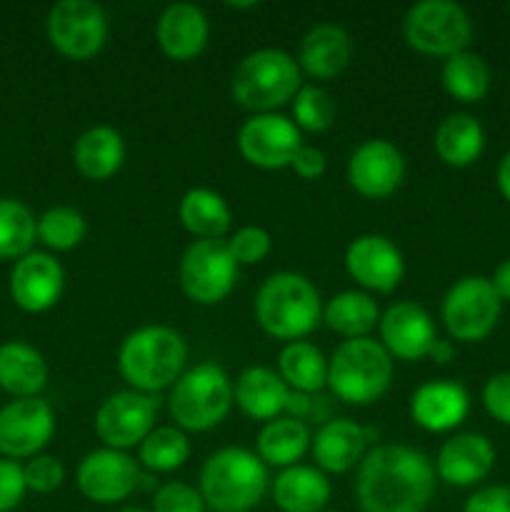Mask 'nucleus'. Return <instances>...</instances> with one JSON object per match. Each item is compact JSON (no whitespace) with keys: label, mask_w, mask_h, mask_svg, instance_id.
<instances>
[{"label":"nucleus","mask_w":510,"mask_h":512,"mask_svg":"<svg viewBox=\"0 0 510 512\" xmlns=\"http://www.w3.org/2000/svg\"><path fill=\"white\" fill-rule=\"evenodd\" d=\"M435 493L430 458L408 445H378L358 468L355 495L363 512H425Z\"/></svg>","instance_id":"1"},{"label":"nucleus","mask_w":510,"mask_h":512,"mask_svg":"<svg viewBox=\"0 0 510 512\" xmlns=\"http://www.w3.org/2000/svg\"><path fill=\"white\" fill-rule=\"evenodd\" d=\"M188 345L183 335L165 325H143L123 340L118 370L138 393H158L183 375Z\"/></svg>","instance_id":"2"},{"label":"nucleus","mask_w":510,"mask_h":512,"mask_svg":"<svg viewBox=\"0 0 510 512\" xmlns=\"http://www.w3.org/2000/svg\"><path fill=\"white\" fill-rule=\"evenodd\" d=\"M268 490V470L245 448H223L200 470V495L213 512H250Z\"/></svg>","instance_id":"3"},{"label":"nucleus","mask_w":510,"mask_h":512,"mask_svg":"<svg viewBox=\"0 0 510 512\" xmlns=\"http://www.w3.org/2000/svg\"><path fill=\"white\" fill-rule=\"evenodd\" d=\"M255 318L270 338L295 343L320 323V295L303 275L275 273L258 288Z\"/></svg>","instance_id":"4"},{"label":"nucleus","mask_w":510,"mask_h":512,"mask_svg":"<svg viewBox=\"0 0 510 512\" xmlns=\"http://www.w3.org/2000/svg\"><path fill=\"white\" fill-rule=\"evenodd\" d=\"M235 103L258 113H273L300 90V68L285 50L263 48L245 55L230 80Z\"/></svg>","instance_id":"5"},{"label":"nucleus","mask_w":510,"mask_h":512,"mask_svg":"<svg viewBox=\"0 0 510 512\" xmlns=\"http://www.w3.org/2000/svg\"><path fill=\"white\" fill-rule=\"evenodd\" d=\"M235 390L228 373L215 363H200L185 370L170 390L168 408L183 430L205 433L228 418Z\"/></svg>","instance_id":"6"},{"label":"nucleus","mask_w":510,"mask_h":512,"mask_svg":"<svg viewBox=\"0 0 510 512\" xmlns=\"http://www.w3.org/2000/svg\"><path fill=\"white\" fill-rule=\"evenodd\" d=\"M393 360L370 338L345 340L328 360V385L340 400L350 405H370L390 388Z\"/></svg>","instance_id":"7"},{"label":"nucleus","mask_w":510,"mask_h":512,"mask_svg":"<svg viewBox=\"0 0 510 512\" xmlns=\"http://www.w3.org/2000/svg\"><path fill=\"white\" fill-rule=\"evenodd\" d=\"M403 33L413 50L448 60L450 55L468 50L473 23L463 5L453 0H423L408 10Z\"/></svg>","instance_id":"8"},{"label":"nucleus","mask_w":510,"mask_h":512,"mask_svg":"<svg viewBox=\"0 0 510 512\" xmlns=\"http://www.w3.org/2000/svg\"><path fill=\"white\" fill-rule=\"evenodd\" d=\"M503 300L493 283L480 275L458 280L443 298V323L450 338L463 343H478L495 330Z\"/></svg>","instance_id":"9"},{"label":"nucleus","mask_w":510,"mask_h":512,"mask_svg":"<svg viewBox=\"0 0 510 512\" xmlns=\"http://www.w3.org/2000/svg\"><path fill=\"white\" fill-rule=\"evenodd\" d=\"M180 288L193 303L218 305L235 288L238 263L223 240H198L180 260Z\"/></svg>","instance_id":"10"},{"label":"nucleus","mask_w":510,"mask_h":512,"mask_svg":"<svg viewBox=\"0 0 510 512\" xmlns=\"http://www.w3.org/2000/svg\"><path fill=\"white\" fill-rule=\"evenodd\" d=\"M48 40L60 55L73 60H88L103 48L108 38V18L103 8L90 0H60L50 8Z\"/></svg>","instance_id":"11"},{"label":"nucleus","mask_w":510,"mask_h":512,"mask_svg":"<svg viewBox=\"0 0 510 512\" xmlns=\"http://www.w3.org/2000/svg\"><path fill=\"white\" fill-rule=\"evenodd\" d=\"M158 398L123 390L105 400L95 413V433L110 450H128L143 443L155 425Z\"/></svg>","instance_id":"12"},{"label":"nucleus","mask_w":510,"mask_h":512,"mask_svg":"<svg viewBox=\"0 0 510 512\" xmlns=\"http://www.w3.org/2000/svg\"><path fill=\"white\" fill-rule=\"evenodd\" d=\"M300 130L293 120L278 113H258L238 130V150L250 165L278 170L293 163L300 150Z\"/></svg>","instance_id":"13"},{"label":"nucleus","mask_w":510,"mask_h":512,"mask_svg":"<svg viewBox=\"0 0 510 512\" xmlns=\"http://www.w3.org/2000/svg\"><path fill=\"white\" fill-rule=\"evenodd\" d=\"M55 433V415L45 400L18 398L0 408V455L35 458Z\"/></svg>","instance_id":"14"},{"label":"nucleus","mask_w":510,"mask_h":512,"mask_svg":"<svg viewBox=\"0 0 510 512\" xmlns=\"http://www.w3.org/2000/svg\"><path fill=\"white\" fill-rule=\"evenodd\" d=\"M140 485V470L123 450L100 448L85 455L78 465V488L98 505H115Z\"/></svg>","instance_id":"15"},{"label":"nucleus","mask_w":510,"mask_h":512,"mask_svg":"<svg viewBox=\"0 0 510 512\" xmlns=\"http://www.w3.org/2000/svg\"><path fill=\"white\" fill-rule=\"evenodd\" d=\"M405 178L403 153L383 138L365 140L348 160V180L363 198H388Z\"/></svg>","instance_id":"16"},{"label":"nucleus","mask_w":510,"mask_h":512,"mask_svg":"<svg viewBox=\"0 0 510 512\" xmlns=\"http://www.w3.org/2000/svg\"><path fill=\"white\" fill-rule=\"evenodd\" d=\"M348 275L363 288L375 293H390L405 275V260L400 250L383 235H358L345 250Z\"/></svg>","instance_id":"17"},{"label":"nucleus","mask_w":510,"mask_h":512,"mask_svg":"<svg viewBox=\"0 0 510 512\" xmlns=\"http://www.w3.org/2000/svg\"><path fill=\"white\" fill-rule=\"evenodd\" d=\"M65 273L48 253H28L10 273V295L25 313H45L63 293Z\"/></svg>","instance_id":"18"},{"label":"nucleus","mask_w":510,"mask_h":512,"mask_svg":"<svg viewBox=\"0 0 510 512\" xmlns=\"http://www.w3.org/2000/svg\"><path fill=\"white\" fill-rule=\"evenodd\" d=\"M495 465V448L485 435L460 433L445 440L435 460V475L453 488H470L490 475Z\"/></svg>","instance_id":"19"},{"label":"nucleus","mask_w":510,"mask_h":512,"mask_svg":"<svg viewBox=\"0 0 510 512\" xmlns=\"http://www.w3.org/2000/svg\"><path fill=\"white\" fill-rule=\"evenodd\" d=\"M383 348L400 360L428 358L438 340L433 318L415 303H395L380 318Z\"/></svg>","instance_id":"20"},{"label":"nucleus","mask_w":510,"mask_h":512,"mask_svg":"<svg viewBox=\"0 0 510 512\" xmlns=\"http://www.w3.org/2000/svg\"><path fill=\"white\" fill-rule=\"evenodd\" d=\"M470 398L453 380H430L410 395V418L428 433H448L465 420Z\"/></svg>","instance_id":"21"},{"label":"nucleus","mask_w":510,"mask_h":512,"mask_svg":"<svg viewBox=\"0 0 510 512\" xmlns=\"http://www.w3.org/2000/svg\"><path fill=\"white\" fill-rule=\"evenodd\" d=\"M155 35L168 58L190 60L203 53V48L208 45L210 25L198 5L173 3L160 15Z\"/></svg>","instance_id":"22"},{"label":"nucleus","mask_w":510,"mask_h":512,"mask_svg":"<svg viewBox=\"0 0 510 512\" xmlns=\"http://www.w3.org/2000/svg\"><path fill=\"white\" fill-rule=\"evenodd\" d=\"M233 390L238 408L248 418L265 420V423L280 418V413L288 410L290 400H293L283 378L270 368H263V365H253V368L243 370L240 378L235 380Z\"/></svg>","instance_id":"23"},{"label":"nucleus","mask_w":510,"mask_h":512,"mask_svg":"<svg viewBox=\"0 0 510 512\" xmlns=\"http://www.w3.org/2000/svg\"><path fill=\"white\" fill-rule=\"evenodd\" d=\"M365 428L348 418L328 420L323 428L315 433L313 458L318 470L323 473H348L350 468L360 465L365 453Z\"/></svg>","instance_id":"24"},{"label":"nucleus","mask_w":510,"mask_h":512,"mask_svg":"<svg viewBox=\"0 0 510 512\" xmlns=\"http://www.w3.org/2000/svg\"><path fill=\"white\" fill-rule=\"evenodd\" d=\"M350 55H353L350 35L333 23L315 25L300 40V65L310 78H338L350 63Z\"/></svg>","instance_id":"25"},{"label":"nucleus","mask_w":510,"mask_h":512,"mask_svg":"<svg viewBox=\"0 0 510 512\" xmlns=\"http://www.w3.org/2000/svg\"><path fill=\"white\" fill-rule=\"evenodd\" d=\"M45 383L48 365L33 345L20 340L0 345V390L15 398H38Z\"/></svg>","instance_id":"26"},{"label":"nucleus","mask_w":510,"mask_h":512,"mask_svg":"<svg viewBox=\"0 0 510 512\" xmlns=\"http://www.w3.org/2000/svg\"><path fill=\"white\" fill-rule=\"evenodd\" d=\"M273 500L283 512H323L330 500V480L323 470L293 465L275 478Z\"/></svg>","instance_id":"27"},{"label":"nucleus","mask_w":510,"mask_h":512,"mask_svg":"<svg viewBox=\"0 0 510 512\" xmlns=\"http://www.w3.org/2000/svg\"><path fill=\"white\" fill-rule=\"evenodd\" d=\"M75 168L90 180H108L120 170L125 160L123 138L110 125H95L85 130L73 148Z\"/></svg>","instance_id":"28"},{"label":"nucleus","mask_w":510,"mask_h":512,"mask_svg":"<svg viewBox=\"0 0 510 512\" xmlns=\"http://www.w3.org/2000/svg\"><path fill=\"white\" fill-rule=\"evenodd\" d=\"M485 148L483 125L468 113H453L435 130V153L445 165L468 168Z\"/></svg>","instance_id":"29"},{"label":"nucleus","mask_w":510,"mask_h":512,"mask_svg":"<svg viewBox=\"0 0 510 512\" xmlns=\"http://www.w3.org/2000/svg\"><path fill=\"white\" fill-rule=\"evenodd\" d=\"M310 445V433L298 415H280L258 435V458L275 468H293Z\"/></svg>","instance_id":"30"},{"label":"nucleus","mask_w":510,"mask_h":512,"mask_svg":"<svg viewBox=\"0 0 510 512\" xmlns=\"http://www.w3.org/2000/svg\"><path fill=\"white\" fill-rule=\"evenodd\" d=\"M278 375L298 393H318L323 385H328V360L313 343L295 340L280 350Z\"/></svg>","instance_id":"31"},{"label":"nucleus","mask_w":510,"mask_h":512,"mask_svg":"<svg viewBox=\"0 0 510 512\" xmlns=\"http://www.w3.org/2000/svg\"><path fill=\"white\" fill-rule=\"evenodd\" d=\"M180 220L198 238L220 240L230 228V208L215 190L193 188L180 200Z\"/></svg>","instance_id":"32"},{"label":"nucleus","mask_w":510,"mask_h":512,"mask_svg":"<svg viewBox=\"0 0 510 512\" xmlns=\"http://www.w3.org/2000/svg\"><path fill=\"white\" fill-rule=\"evenodd\" d=\"M325 325L348 340L368 338L370 330L380 325V310L370 295L358 290L338 293L325 305Z\"/></svg>","instance_id":"33"},{"label":"nucleus","mask_w":510,"mask_h":512,"mask_svg":"<svg viewBox=\"0 0 510 512\" xmlns=\"http://www.w3.org/2000/svg\"><path fill=\"white\" fill-rule=\"evenodd\" d=\"M443 88L460 103H478L490 90V68L478 53H455L443 65Z\"/></svg>","instance_id":"34"},{"label":"nucleus","mask_w":510,"mask_h":512,"mask_svg":"<svg viewBox=\"0 0 510 512\" xmlns=\"http://www.w3.org/2000/svg\"><path fill=\"white\" fill-rule=\"evenodd\" d=\"M38 238V220L20 200L0 198V260L25 258Z\"/></svg>","instance_id":"35"},{"label":"nucleus","mask_w":510,"mask_h":512,"mask_svg":"<svg viewBox=\"0 0 510 512\" xmlns=\"http://www.w3.org/2000/svg\"><path fill=\"white\" fill-rule=\"evenodd\" d=\"M190 458V440L185 438L183 430L153 428V433L140 443V463L153 473H173L183 468L185 460Z\"/></svg>","instance_id":"36"},{"label":"nucleus","mask_w":510,"mask_h":512,"mask_svg":"<svg viewBox=\"0 0 510 512\" xmlns=\"http://www.w3.org/2000/svg\"><path fill=\"white\" fill-rule=\"evenodd\" d=\"M85 238V218L75 208L58 205L38 218V240L50 250H73Z\"/></svg>","instance_id":"37"},{"label":"nucleus","mask_w":510,"mask_h":512,"mask_svg":"<svg viewBox=\"0 0 510 512\" xmlns=\"http://www.w3.org/2000/svg\"><path fill=\"white\" fill-rule=\"evenodd\" d=\"M293 118L298 130L310 133H323L335 120V100L333 95L318 85H305L293 98Z\"/></svg>","instance_id":"38"},{"label":"nucleus","mask_w":510,"mask_h":512,"mask_svg":"<svg viewBox=\"0 0 510 512\" xmlns=\"http://www.w3.org/2000/svg\"><path fill=\"white\" fill-rule=\"evenodd\" d=\"M270 245H273L270 233L258 225H245L228 240V250L238 265H255L265 260L270 253Z\"/></svg>","instance_id":"39"},{"label":"nucleus","mask_w":510,"mask_h":512,"mask_svg":"<svg viewBox=\"0 0 510 512\" xmlns=\"http://www.w3.org/2000/svg\"><path fill=\"white\" fill-rule=\"evenodd\" d=\"M205 500L200 495V490H195L193 485L180 483H165L155 490L153 498V512H205Z\"/></svg>","instance_id":"40"},{"label":"nucleus","mask_w":510,"mask_h":512,"mask_svg":"<svg viewBox=\"0 0 510 512\" xmlns=\"http://www.w3.org/2000/svg\"><path fill=\"white\" fill-rule=\"evenodd\" d=\"M25 475V488L33 490V493H53L63 485L65 480V468L58 458L53 455H35L28 460V465L23 468Z\"/></svg>","instance_id":"41"},{"label":"nucleus","mask_w":510,"mask_h":512,"mask_svg":"<svg viewBox=\"0 0 510 512\" xmlns=\"http://www.w3.org/2000/svg\"><path fill=\"white\" fill-rule=\"evenodd\" d=\"M23 465L18 460H0V512H10L23 503L25 495Z\"/></svg>","instance_id":"42"},{"label":"nucleus","mask_w":510,"mask_h":512,"mask_svg":"<svg viewBox=\"0 0 510 512\" xmlns=\"http://www.w3.org/2000/svg\"><path fill=\"white\" fill-rule=\"evenodd\" d=\"M483 405L490 418L510 425V373H498L485 383Z\"/></svg>","instance_id":"43"},{"label":"nucleus","mask_w":510,"mask_h":512,"mask_svg":"<svg viewBox=\"0 0 510 512\" xmlns=\"http://www.w3.org/2000/svg\"><path fill=\"white\" fill-rule=\"evenodd\" d=\"M463 512H510V488L508 485H490V488L475 490L465 500Z\"/></svg>","instance_id":"44"},{"label":"nucleus","mask_w":510,"mask_h":512,"mask_svg":"<svg viewBox=\"0 0 510 512\" xmlns=\"http://www.w3.org/2000/svg\"><path fill=\"white\" fill-rule=\"evenodd\" d=\"M290 168L303 180H315L325 173V155L318 148H313V145H300Z\"/></svg>","instance_id":"45"},{"label":"nucleus","mask_w":510,"mask_h":512,"mask_svg":"<svg viewBox=\"0 0 510 512\" xmlns=\"http://www.w3.org/2000/svg\"><path fill=\"white\" fill-rule=\"evenodd\" d=\"M490 283H493L495 293H498L500 300H508L510 303V258L503 260V263L495 268L493 278H490Z\"/></svg>","instance_id":"46"},{"label":"nucleus","mask_w":510,"mask_h":512,"mask_svg":"<svg viewBox=\"0 0 510 512\" xmlns=\"http://www.w3.org/2000/svg\"><path fill=\"white\" fill-rule=\"evenodd\" d=\"M495 180H498L500 195H503V198L510 203V150L503 155V160H500L498 175H495Z\"/></svg>","instance_id":"47"},{"label":"nucleus","mask_w":510,"mask_h":512,"mask_svg":"<svg viewBox=\"0 0 510 512\" xmlns=\"http://www.w3.org/2000/svg\"><path fill=\"white\" fill-rule=\"evenodd\" d=\"M453 345L448 343V340H435L433 343V348H430V353H428V358H433L435 363H450V360H453Z\"/></svg>","instance_id":"48"},{"label":"nucleus","mask_w":510,"mask_h":512,"mask_svg":"<svg viewBox=\"0 0 510 512\" xmlns=\"http://www.w3.org/2000/svg\"><path fill=\"white\" fill-rule=\"evenodd\" d=\"M230 8H255V3H230Z\"/></svg>","instance_id":"49"},{"label":"nucleus","mask_w":510,"mask_h":512,"mask_svg":"<svg viewBox=\"0 0 510 512\" xmlns=\"http://www.w3.org/2000/svg\"><path fill=\"white\" fill-rule=\"evenodd\" d=\"M118 512H153V510H143V508H123V510H118Z\"/></svg>","instance_id":"50"},{"label":"nucleus","mask_w":510,"mask_h":512,"mask_svg":"<svg viewBox=\"0 0 510 512\" xmlns=\"http://www.w3.org/2000/svg\"><path fill=\"white\" fill-rule=\"evenodd\" d=\"M323 512H335V510H323Z\"/></svg>","instance_id":"51"},{"label":"nucleus","mask_w":510,"mask_h":512,"mask_svg":"<svg viewBox=\"0 0 510 512\" xmlns=\"http://www.w3.org/2000/svg\"><path fill=\"white\" fill-rule=\"evenodd\" d=\"M508 10H510V3H508Z\"/></svg>","instance_id":"52"}]
</instances>
